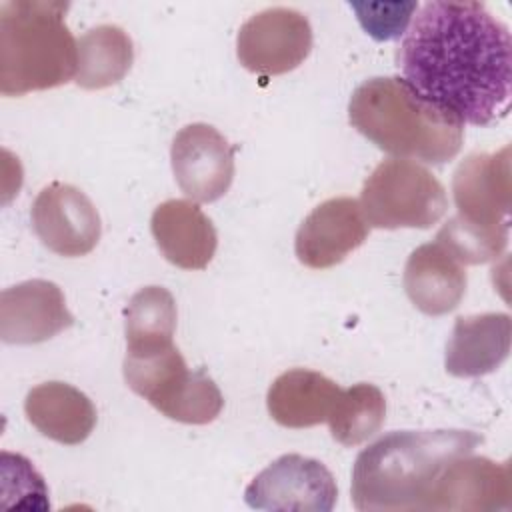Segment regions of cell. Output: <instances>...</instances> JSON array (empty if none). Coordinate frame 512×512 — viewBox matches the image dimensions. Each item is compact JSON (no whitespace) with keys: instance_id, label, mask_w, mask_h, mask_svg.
<instances>
[{"instance_id":"ba28073f","label":"cell","mask_w":512,"mask_h":512,"mask_svg":"<svg viewBox=\"0 0 512 512\" xmlns=\"http://www.w3.org/2000/svg\"><path fill=\"white\" fill-rule=\"evenodd\" d=\"M312 50L308 18L288 6H272L250 16L238 32L240 64L262 76H278L298 68Z\"/></svg>"},{"instance_id":"9a60e30c","label":"cell","mask_w":512,"mask_h":512,"mask_svg":"<svg viewBox=\"0 0 512 512\" xmlns=\"http://www.w3.org/2000/svg\"><path fill=\"white\" fill-rule=\"evenodd\" d=\"M150 230L162 256L182 270H202L214 258L216 228L192 200L172 198L156 206Z\"/></svg>"},{"instance_id":"e0dca14e","label":"cell","mask_w":512,"mask_h":512,"mask_svg":"<svg viewBox=\"0 0 512 512\" xmlns=\"http://www.w3.org/2000/svg\"><path fill=\"white\" fill-rule=\"evenodd\" d=\"M402 282L406 296L420 312L442 316L460 304L468 278L464 264L434 240L412 250Z\"/></svg>"},{"instance_id":"8992f818","label":"cell","mask_w":512,"mask_h":512,"mask_svg":"<svg viewBox=\"0 0 512 512\" xmlns=\"http://www.w3.org/2000/svg\"><path fill=\"white\" fill-rule=\"evenodd\" d=\"M124 380L166 418L184 424H208L224 408L222 392L204 368L190 370L170 344L148 352H126Z\"/></svg>"},{"instance_id":"9c48e42d","label":"cell","mask_w":512,"mask_h":512,"mask_svg":"<svg viewBox=\"0 0 512 512\" xmlns=\"http://www.w3.org/2000/svg\"><path fill=\"white\" fill-rule=\"evenodd\" d=\"M338 488L332 472L316 458L284 454L268 464L244 490V500L258 510L330 512Z\"/></svg>"},{"instance_id":"52a82bcc","label":"cell","mask_w":512,"mask_h":512,"mask_svg":"<svg viewBox=\"0 0 512 512\" xmlns=\"http://www.w3.org/2000/svg\"><path fill=\"white\" fill-rule=\"evenodd\" d=\"M360 208L372 228H430L444 216L448 198L430 170L412 160L388 158L366 178Z\"/></svg>"},{"instance_id":"d6986e66","label":"cell","mask_w":512,"mask_h":512,"mask_svg":"<svg viewBox=\"0 0 512 512\" xmlns=\"http://www.w3.org/2000/svg\"><path fill=\"white\" fill-rule=\"evenodd\" d=\"M28 422L46 438L76 446L84 442L96 426L92 400L66 382H44L34 386L24 400Z\"/></svg>"},{"instance_id":"2e32d148","label":"cell","mask_w":512,"mask_h":512,"mask_svg":"<svg viewBox=\"0 0 512 512\" xmlns=\"http://www.w3.org/2000/svg\"><path fill=\"white\" fill-rule=\"evenodd\" d=\"M512 320L506 312L458 316L446 344V372L476 378L494 372L510 352Z\"/></svg>"},{"instance_id":"5bb4252c","label":"cell","mask_w":512,"mask_h":512,"mask_svg":"<svg viewBox=\"0 0 512 512\" xmlns=\"http://www.w3.org/2000/svg\"><path fill=\"white\" fill-rule=\"evenodd\" d=\"M72 324L64 294L50 280H26L0 294V338L6 344L46 342Z\"/></svg>"},{"instance_id":"3957f363","label":"cell","mask_w":512,"mask_h":512,"mask_svg":"<svg viewBox=\"0 0 512 512\" xmlns=\"http://www.w3.org/2000/svg\"><path fill=\"white\" fill-rule=\"evenodd\" d=\"M352 128L380 150L426 164L452 160L464 142V126L420 98L402 78L376 76L350 96Z\"/></svg>"},{"instance_id":"ffe728a7","label":"cell","mask_w":512,"mask_h":512,"mask_svg":"<svg viewBox=\"0 0 512 512\" xmlns=\"http://www.w3.org/2000/svg\"><path fill=\"white\" fill-rule=\"evenodd\" d=\"M132 62L134 44L128 32L116 24H100L78 40L74 80L86 90L108 88L130 72Z\"/></svg>"},{"instance_id":"603a6c76","label":"cell","mask_w":512,"mask_h":512,"mask_svg":"<svg viewBox=\"0 0 512 512\" xmlns=\"http://www.w3.org/2000/svg\"><path fill=\"white\" fill-rule=\"evenodd\" d=\"M358 12V20L362 28L376 40H392L406 32L410 22V14L418 10V2H400L396 4L392 14H376L370 4H350Z\"/></svg>"},{"instance_id":"ac0fdd59","label":"cell","mask_w":512,"mask_h":512,"mask_svg":"<svg viewBox=\"0 0 512 512\" xmlns=\"http://www.w3.org/2000/svg\"><path fill=\"white\" fill-rule=\"evenodd\" d=\"M342 390L334 380L316 370L292 368L270 384L266 404L276 424L284 428H310L328 422Z\"/></svg>"},{"instance_id":"277c9868","label":"cell","mask_w":512,"mask_h":512,"mask_svg":"<svg viewBox=\"0 0 512 512\" xmlns=\"http://www.w3.org/2000/svg\"><path fill=\"white\" fill-rule=\"evenodd\" d=\"M68 2L16 0L0 8V92L22 96L70 82L78 42L66 26Z\"/></svg>"},{"instance_id":"30bf717a","label":"cell","mask_w":512,"mask_h":512,"mask_svg":"<svg viewBox=\"0 0 512 512\" xmlns=\"http://www.w3.org/2000/svg\"><path fill=\"white\" fill-rule=\"evenodd\" d=\"M30 220L38 240L66 258L92 252L102 232L92 200L80 188L64 182H52L38 192Z\"/></svg>"},{"instance_id":"5b68a950","label":"cell","mask_w":512,"mask_h":512,"mask_svg":"<svg viewBox=\"0 0 512 512\" xmlns=\"http://www.w3.org/2000/svg\"><path fill=\"white\" fill-rule=\"evenodd\" d=\"M452 194L458 212L440 228L436 242L462 264L498 258L508 246L510 228V146L492 154L476 152L460 162Z\"/></svg>"},{"instance_id":"4fadbf2b","label":"cell","mask_w":512,"mask_h":512,"mask_svg":"<svg viewBox=\"0 0 512 512\" xmlns=\"http://www.w3.org/2000/svg\"><path fill=\"white\" fill-rule=\"evenodd\" d=\"M368 232L370 226L358 200L350 196L328 198L302 220L294 238V252L300 264L326 270L362 246Z\"/></svg>"},{"instance_id":"7c38bea8","label":"cell","mask_w":512,"mask_h":512,"mask_svg":"<svg viewBox=\"0 0 512 512\" xmlns=\"http://www.w3.org/2000/svg\"><path fill=\"white\" fill-rule=\"evenodd\" d=\"M512 506V474L508 462L484 456L452 460L432 484L422 510H508Z\"/></svg>"},{"instance_id":"8fae6325","label":"cell","mask_w":512,"mask_h":512,"mask_svg":"<svg viewBox=\"0 0 512 512\" xmlns=\"http://www.w3.org/2000/svg\"><path fill=\"white\" fill-rule=\"evenodd\" d=\"M170 162L180 190L194 202L222 198L234 178V148L214 126L204 122L176 132Z\"/></svg>"},{"instance_id":"7402d4cb","label":"cell","mask_w":512,"mask_h":512,"mask_svg":"<svg viewBox=\"0 0 512 512\" xmlns=\"http://www.w3.org/2000/svg\"><path fill=\"white\" fill-rule=\"evenodd\" d=\"M386 418V400L378 386L358 382L346 390L328 418L332 438L342 446H358L374 436Z\"/></svg>"},{"instance_id":"7a4b0ae2","label":"cell","mask_w":512,"mask_h":512,"mask_svg":"<svg viewBox=\"0 0 512 512\" xmlns=\"http://www.w3.org/2000/svg\"><path fill=\"white\" fill-rule=\"evenodd\" d=\"M480 442L482 436L470 430H396L380 436L356 456L352 468L356 510H422L440 472Z\"/></svg>"},{"instance_id":"44dd1931","label":"cell","mask_w":512,"mask_h":512,"mask_svg":"<svg viewBox=\"0 0 512 512\" xmlns=\"http://www.w3.org/2000/svg\"><path fill=\"white\" fill-rule=\"evenodd\" d=\"M176 316L174 296L166 288H140L124 310L126 352H148L174 344Z\"/></svg>"},{"instance_id":"6da1fadb","label":"cell","mask_w":512,"mask_h":512,"mask_svg":"<svg viewBox=\"0 0 512 512\" xmlns=\"http://www.w3.org/2000/svg\"><path fill=\"white\" fill-rule=\"evenodd\" d=\"M396 64L420 98L462 126H488L510 110V30L480 2L422 4L404 32Z\"/></svg>"}]
</instances>
